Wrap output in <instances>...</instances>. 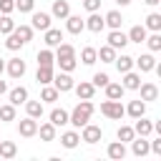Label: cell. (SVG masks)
I'll return each instance as SVG.
<instances>
[{"label":"cell","mask_w":161,"mask_h":161,"mask_svg":"<svg viewBox=\"0 0 161 161\" xmlns=\"http://www.w3.org/2000/svg\"><path fill=\"white\" fill-rule=\"evenodd\" d=\"M58 50H55V63H58V68L60 70H65V73H70L78 63H75V48L70 45V43H58L55 45Z\"/></svg>","instance_id":"obj_1"},{"label":"cell","mask_w":161,"mask_h":161,"mask_svg":"<svg viewBox=\"0 0 161 161\" xmlns=\"http://www.w3.org/2000/svg\"><path fill=\"white\" fill-rule=\"evenodd\" d=\"M93 116V103L91 101H80L70 113H68V123H73L75 128H83Z\"/></svg>","instance_id":"obj_2"},{"label":"cell","mask_w":161,"mask_h":161,"mask_svg":"<svg viewBox=\"0 0 161 161\" xmlns=\"http://www.w3.org/2000/svg\"><path fill=\"white\" fill-rule=\"evenodd\" d=\"M101 113L106 116V118H111V121H121L123 116H126V108L121 106V101H103L101 103Z\"/></svg>","instance_id":"obj_3"},{"label":"cell","mask_w":161,"mask_h":161,"mask_svg":"<svg viewBox=\"0 0 161 161\" xmlns=\"http://www.w3.org/2000/svg\"><path fill=\"white\" fill-rule=\"evenodd\" d=\"M55 88H58V93H68V91H73V78H70V73H65V70H60V73H53V80H50Z\"/></svg>","instance_id":"obj_4"},{"label":"cell","mask_w":161,"mask_h":161,"mask_svg":"<svg viewBox=\"0 0 161 161\" xmlns=\"http://www.w3.org/2000/svg\"><path fill=\"white\" fill-rule=\"evenodd\" d=\"M101 138H103V131H101V126H93V123H86V126H83L80 141H86V143H98Z\"/></svg>","instance_id":"obj_5"},{"label":"cell","mask_w":161,"mask_h":161,"mask_svg":"<svg viewBox=\"0 0 161 161\" xmlns=\"http://www.w3.org/2000/svg\"><path fill=\"white\" fill-rule=\"evenodd\" d=\"M5 68H8V75H10L13 80H18V78L25 75V60H20V58H10Z\"/></svg>","instance_id":"obj_6"},{"label":"cell","mask_w":161,"mask_h":161,"mask_svg":"<svg viewBox=\"0 0 161 161\" xmlns=\"http://www.w3.org/2000/svg\"><path fill=\"white\" fill-rule=\"evenodd\" d=\"M18 133H20L23 138L35 136V133H38V121H35V118H30V116H28V118H23V121L18 123Z\"/></svg>","instance_id":"obj_7"},{"label":"cell","mask_w":161,"mask_h":161,"mask_svg":"<svg viewBox=\"0 0 161 161\" xmlns=\"http://www.w3.org/2000/svg\"><path fill=\"white\" fill-rule=\"evenodd\" d=\"M108 45L113 48V50H118V48H126L128 45V35L118 28V30H111L108 33Z\"/></svg>","instance_id":"obj_8"},{"label":"cell","mask_w":161,"mask_h":161,"mask_svg":"<svg viewBox=\"0 0 161 161\" xmlns=\"http://www.w3.org/2000/svg\"><path fill=\"white\" fill-rule=\"evenodd\" d=\"M73 91H75L78 101H91V98H93V93H96V86H93V83H88V80H80L78 86H73Z\"/></svg>","instance_id":"obj_9"},{"label":"cell","mask_w":161,"mask_h":161,"mask_svg":"<svg viewBox=\"0 0 161 161\" xmlns=\"http://www.w3.org/2000/svg\"><path fill=\"white\" fill-rule=\"evenodd\" d=\"M65 30L70 35H78V33L86 30V20H80V15H68L65 18Z\"/></svg>","instance_id":"obj_10"},{"label":"cell","mask_w":161,"mask_h":161,"mask_svg":"<svg viewBox=\"0 0 161 161\" xmlns=\"http://www.w3.org/2000/svg\"><path fill=\"white\" fill-rule=\"evenodd\" d=\"M133 65H138V70H141V73H148V70H153V68H156V58H153L151 53H143V55L133 58Z\"/></svg>","instance_id":"obj_11"},{"label":"cell","mask_w":161,"mask_h":161,"mask_svg":"<svg viewBox=\"0 0 161 161\" xmlns=\"http://www.w3.org/2000/svg\"><path fill=\"white\" fill-rule=\"evenodd\" d=\"M131 151H133V156H138V158H141V156H146V153L151 151V148H148L146 136H138V138L133 136V138H131Z\"/></svg>","instance_id":"obj_12"},{"label":"cell","mask_w":161,"mask_h":161,"mask_svg":"<svg viewBox=\"0 0 161 161\" xmlns=\"http://www.w3.org/2000/svg\"><path fill=\"white\" fill-rule=\"evenodd\" d=\"M50 15H53V18H58V20H65V18L70 15V5H68V0H55V3H53Z\"/></svg>","instance_id":"obj_13"},{"label":"cell","mask_w":161,"mask_h":161,"mask_svg":"<svg viewBox=\"0 0 161 161\" xmlns=\"http://www.w3.org/2000/svg\"><path fill=\"white\" fill-rule=\"evenodd\" d=\"M126 91H138V86H141V75L138 73H133V70H126L123 73V83H121Z\"/></svg>","instance_id":"obj_14"},{"label":"cell","mask_w":161,"mask_h":161,"mask_svg":"<svg viewBox=\"0 0 161 161\" xmlns=\"http://www.w3.org/2000/svg\"><path fill=\"white\" fill-rule=\"evenodd\" d=\"M138 88H141V101L148 103V101H156L158 98V86L156 83H141Z\"/></svg>","instance_id":"obj_15"},{"label":"cell","mask_w":161,"mask_h":161,"mask_svg":"<svg viewBox=\"0 0 161 161\" xmlns=\"http://www.w3.org/2000/svg\"><path fill=\"white\" fill-rule=\"evenodd\" d=\"M33 30H48L50 28V15L48 13H33Z\"/></svg>","instance_id":"obj_16"},{"label":"cell","mask_w":161,"mask_h":161,"mask_svg":"<svg viewBox=\"0 0 161 161\" xmlns=\"http://www.w3.org/2000/svg\"><path fill=\"white\" fill-rule=\"evenodd\" d=\"M86 28H88L91 33H101V30L106 28V23H103V18H101L98 13H91V15L86 18Z\"/></svg>","instance_id":"obj_17"},{"label":"cell","mask_w":161,"mask_h":161,"mask_svg":"<svg viewBox=\"0 0 161 161\" xmlns=\"http://www.w3.org/2000/svg\"><path fill=\"white\" fill-rule=\"evenodd\" d=\"M103 88H106V96H108L111 101H121V98H123V93H126V88H123L121 83H111V80H108Z\"/></svg>","instance_id":"obj_18"},{"label":"cell","mask_w":161,"mask_h":161,"mask_svg":"<svg viewBox=\"0 0 161 161\" xmlns=\"http://www.w3.org/2000/svg\"><path fill=\"white\" fill-rule=\"evenodd\" d=\"M126 113L131 116V118H141V116H146V101H131L128 103V108H126Z\"/></svg>","instance_id":"obj_19"},{"label":"cell","mask_w":161,"mask_h":161,"mask_svg":"<svg viewBox=\"0 0 161 161\" xmlns=\"http://www.w3.org/2000/svg\"><path fill=\"white\" fill-rule=\"evenodd\" d=\"M58 43H63V30L48 28V30H45V45H48V48H55Z\"/></svg>","instance_id":"obj_20"},{"label":"cell","mask_w":161,"mask_h":161,"mask_svg":"<svg viewBox=\"0 0 161 161\" xmlns=\"http://www.w3.org/2000/svg\"><path fill=\"white\" fill-rule=\"evenodd\" d=\"M113 63H116V68H118V73H126V70H133V58H131V55H126V53H121V55H116V58H113Z\"/></svg>","instance_id":"obj_21"},{"label":"cell","mask_w":161,"mask_h":161,"mask_svg":"<svg viewBox=\"0 0 161 161\" xmlns=\"http://www.w3.org/2000/svg\"><path fill=\"white\" fill-rule=\"evenodd\" d=\"M53 73H55V70H53L50 65H38V73H35V80H38L40 86H48V83L53 80Z\"/></svg>","instance_id":"obj_22"},{"label":"cell","mask_w":161,"mask_h":161,"mask_svg":"<svg viewBox=\"0 0 161 161\" xmlns=\"http://www.w3.org/2000/svg\"><path fill=\"white\" fill-rule=\"evenodd\" d=\"M60 98V93H58V88L55 86H43V91H40V101H45V103H55Z\"/></svg>","instance_id":"obj_23"},{"label":"cell","mask_w":161,"mask_h":161,"mask_svg":"<svg viewBox=\"0 0 161 161\" xmlns=\"http://www.w3.org/2000/svg\"><path fill=\"white\" fill-rule=\"evenodd\" d=\"M133 131H136L138 136H151V133H153V123H151V121H146V118L141 116V118H136Z\"/></svg>","instance_id":"obj_24"},{"label":"cell","mask_w":161,"mask_h":161,"mask_svg":"<svg viewBox=\"0 0 161 161\" xmlns=\"http://www.w3.org/2000/svg\"><path fill=\"white\" fill-rule=\"evenodd\" d=\"M103 23H106L111 30H118V28H121V23H123V18H121V13H118V10H111V13H106Z\"/></svg>","instance_id":"obj_25"},{"label":"cell","mask_w":161,"mask_h":161,"mask_svg":"<svg viewBox=\"0 0 161 161\" xmlns=\"http://www.w3.org/2000/svg\"><path fill=\"white\" fill-rule=\"evenodd\" d=\"M143 40H146V28H143V25H133V28L128 30V43H138V45H141Z\"/></svg>","instance_id":"obj_26"},{"label":"cell","mask_w":161,"mask_h":161,"mask_svg":"<svg viewBox=\"0 0 161 161\" xmlns=\"http://www.w3.org/2000/svg\"><path fill=\"white\" fill-rule=\"evenodd\" d=\"M25 101H28V88L18 86V88L10 91V103H13V106H20V103H25Z\"/></svg>","instance_id":"obj_27"},{"label":"cell","mask_w":161,"mask_h":161,"mask_svg":"<svg viewBox=\"0 0 161 161\" xmlns=\"http://www.w3.org/2000/svg\"><path fill=\"white\" fill-rule=\"evenodd\" d=\"M50 123L58 128V126H65L68 123V111H63V108H53L50 111Z\"/></svg>","instance_id":"obj_28"},{"label":"cell","mask_w":161,"mask_h":161,"mask_svg":"<svg viewBox=\"0 0 161 161\" xmlns=\"http://www.w3.org/2000/svg\"><path fill=\"white\" fill-rule=\"evenodd\" d=\"M78 141H80V133H75V131H65V133L60 136L63 148H75V146H78Z\"/></svg>","instance_id":"obj_29"},{"label":"cell","mask_w":161,"mask_h":161,"mask_svg":"<svg viewBox=\"0 0 161 161\" xmlns=\"http://www.w3.org/2000/svg\"><path fill=\"white\" fill-rule=\"evenodd\" d=\"M25 111L30 118H40L43 116V101H25Z\"/></svg>","instance_id":"obj_30"},{"label":"cell","mask_w":161,"mask_h":161,"mask_svg":"<svg viewBox=\"0 0 161 161\" xmlns=\"http://www.w3.org/2000/svg\"><path fill=\"white\" fill-rule=\"evenodd\" d=\"M38 133H40V138L43 141H55V126L48 121V123H40L38 126Z\"/></svg>","instance_id":"obj_31"},{"label":"cell","mask_w":161,"mask_h":161,"mask_svg":"<svg viewBox=\"0 0 161 161\" xmlns=\"http://www.w3.org/2000/svg\"><path fill=\"white\" fill-rule=\"evenodd\" d=\"M108 156H111V158H116V161H121V158L126 156V146H123L121 141H113V143H108Z\"/></svg>","instance_id":"obj_32"},{"label":"cell","mask_w":161,"mask_h":161,"mask_svg":"<svg viewBox=\"0 0 161 161\" xmlns=\"http://www.w3.org/2000/svg\"><path fill=\"white\" fill-rule=\"evenodd\" d=\"M80 60H83V65H93V63L98 60V53H96V48L86 45V48L80 50Z\"/></svg>","instance_id":"obj_33"},{"label":"cell","mask_w":161,"mask_h":161,"mask_svg":"<svg viewBox=\"0 0 161 161\" xmlns=\"http://www.w3.org/2000/svg\"><path fill=\"white\" fill-rule=\"evenodd\" d=\"M53 63H55V53H53L50 48H43V50L38 53V65H50V68H53Z\"/></svg>","instance_id":"obj_34"},{"label":"cell","mask_w":161,"mask_h":161,"mask_svg":"<svg viewBox=\"0 0 161 161\" xmlns=\"http://www.w3.org/2000/svg\"><path fill=\"white\" fill-rule=\"evenodd\" d=\"M18 153V146L13 141H0V158H13Z\"/></svg>","instance_id":"obj_35"},{"label":"cell","mask_w":161,"mask_h":161,"mask_svg":"<svg viewBox=\"0 0 161 161\" xmlns=\"http://www.w3.org/2000/svg\"><path fill=\"white\" fill-rule=\"evenodd\" d=\"M146 30H153V33H158L161 30V15L158 13H148V18H146V25H143Z\"/></svg>","instance_id":"obj_36"},{"label":"cell","mask_w":161,"mask_h":161,"mask_svg":"<svg viewBox=\"0 0 161 161\" xmlns=\"http://www.w3.org/2000/svg\"><path fill=\"white\" fill-rule=\"evenodd\" d=\"M23 45H25V43L20 40V35H18L15 30H13V33H8V40H5V48H8V50H20Z\"/></svg>","instance_id":"obj_37"},{"label":"cell","mask_w":161,"mask_h":161,"mask_svg":"<svg viewBox=\"0 0 161 161\" xmlns=\"http://www.w3.org/2000/svg\"><path fill=\"white\" fill-rule=\"evenodd\" d=\"M13 30H15L18 35H20V40H23L25 45H28V43L33 40V28H30V25H15Z\"/></svg>","instance_id":"obj_38"},{"label":"cell","mask_w":161,"mask_h":161,"mask_svg":"<svg viewBox=\"0 0 161 161\" xmlns=\"http://www.w3.org/2000/svg\"><path fill=\"white\" fill-rule=\"evenodd\" d=\"M143 43L148 45V50H151V53L161 50V33H151V35H146V40H143Z\"/></svg>","instance_id":"obj_39"},{"label":"cell","mask_w":161,"mask_h":161,"mask_svg":"<svg viewBox=\"0 0 161 161\" xmlns=\"http://www.w3.org/2000/svg\"><path fill=\"white\" fill-rule=\"evenodd\" d=\"M116 136H118V141H121V143H128V141H131V138L136 136V131H133L131 126H118Z\"/></svg>","instance_id":"obj_40"},{"label":"cell","mask_w":161,"mask_h":161,"mask_svg":"<svg viewBox=\"0 0 161 161\" xmlns=\"http://www.w3.org/2000/svg\"><path fill=\"white\" fill-rule=\"evenodd\" d=\"M98 53V58H101V63H113V58H116V50L111 48V45H103L101 50H96Z\"/></svg>","instance_id":"obj_41"},{"label":"cell","mask_w":161,"mask_h":161,"mask_svg":"<svg viewBox=\"0 0 161 161\" xmlns=\"http://www.w3.org/2000/svg\"><path fill=\"white\" fill-rule=\"evenodd\" d=\"M13 28H15V20L10 15H0V33L8 35V33H13Z\"/></svg>","instance_id":"obj_42"},{"label":"cell","mask_w":161,"mask_h":161,"mask_svg":"<svg viewBox=\"0 0 161 161\" xmlns=\"http://www.w3.org/2000/svg\"><path fill=\"white\" fill-rule=\"evenodd\" d=\"M0 121H15V106L13 103L0 106Z\"/></svg>","instance_id":"obj_43"},{"label":"cell","mask_w":161,"mask_h":161,"mask_svg":"<svg viewBox=\"0 0 161 161\" xmlns=\"http://www.w3.org/2000/svg\"><path fill=\"white\" fill-rule=\"evenodd\" d=\"M15 10H20V13H33V10H35V0H15Z\"/></svg>","instance_id":"obj_44"},{"label":"cell","mask_w":161,"mask_h":161,"mask_svg":"<svg viewBox=\"0 0 161 161\" xmlns=\"http://www.w3.org/2000/svg\"><path fill=\"white\" fill-rule=\"evenodd\" d=\"M108 80H111V78H108V73H96V75H93V80H91V83H93V86H96V88H103V86H106V83H108Z\"/></svg>","instance_id":"obj_45"},{"label":"cell","mask_w":161,"mask_h":161,"mask_svg":"<svg viewBox=\"0 0 161 161\" xmlns=\"http://www.w3.org/2000/svg\"><path fill=\"white\" fill-rule=\"evenodd\" d=\"M15 10V0H0V13L3 15H10Z\"/></svg>","instance_id":"obj_46"},{"label":"cell","mask_w":161,"mask_h":161,"mask_svg":"<svg viewBox=\"0 0 161 161\" xmlns=\"http://www.w3.org/2000/svg\"><path fill=\"white\" fill-rule=\"evenodd\" d=\"M83 8H86L88 13H96V10L101 8V0H83Z\"/></svg>","instance_id":"obj_47"},{"label":"cell","mask_w":161,"mask_h":161,"mask_svg":"<svg viewBox=\"0 0 161 161\" xmlns=\"http://www.w3.org/2000/svg\"><path fill=\"white\" fill-rule=\"evenodd\" d=\"M5 91H8V83H5V80H0V96H3Z\"/></svg>","instance_id":"obj_48"},{"label":"cell","mask_w":161,"mask_h":161,"mask_svg":"<svg viewBox=\"0 0 161 161\" xmlns=\"http://www.w3.org/2000/svg\"><path fill=\"white\" fill-rule=\"evenodd\" d=\"M143 3H146V5H151V8H153V5H158V3H161V0H143Z\"/></svg>","instance_id":"obj_49"},{"label":"cell","mask_w":161,"mask_h":161,"mask_svg":"<svg viewBox=\"0 0 161 161\" xmlns=\"http://www.w3.org/2000/svg\"><path fill=\"white\" fill-rule=\"evenodd\" d=\"M3 70H5V60L0 58V75H3Z\"/></svg>","instance_id":"obj_50"},{"label":"cell","mask_w":161,"mask_h":161,"mask_svg":"<svg viewBox=\"0 0 161 161\" xmlns=\"http://www.w3.org/2000/svg\"><path fill=\"white\" fill-rule=\"evenodd\" d=\"M116 3H118V5H128L131 0H116Z\"/></svg>","instance_id":"obj_51"}]
</instances>
